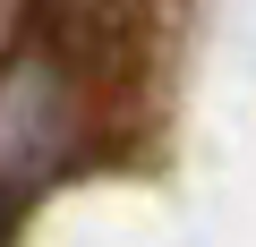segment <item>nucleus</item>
Returning <instances> with one entry per match:
<instances>
[{
	"label": "nucleus",
	"instance_id": "nucleus-2",
	"mask_svg": "<svg viewBox=\"0 0 256 247\" xmlns=\"http://www.w3.org/2000/svg\"><path fill=\"white\" fill-rule=\"evenodd\" d=\"M154 26H162V0H34L26 43L102 111L111 94H128L146 77Z\"/></svg>",
	"mask_w": 256,
	"mask_h": 247
},
{
	"label": "nucleus",
	"instance_id": "nucleus-1",
	"mask_svg": "<svg viewBox=\"0 0 256 247\" xmlns=\"http://www.w3.org/2000/svg\"><path fill=\"white\" fill-rule=\"evenodd\" d=\"M86 145H94V102L34 43H18L0 68V239L86 162Z\"/></svg>",
	"mask_w": 256,
	"mask_h": 247
},
{
	"label": "nucleus",
	"instance_id": "nucleus-3",
	"mask_svg": "<svg viewBox=\"0 0 256 247\" xmlns=\"http://www.w3.org/2000/svg\"><path fill=\"white\" fill-rule=\"evenodd\" d=\"M0 247H9V239H0Z\"/></svg>",
	"mask_w": 256,
	"mask_h": 247
}]
</instances>
